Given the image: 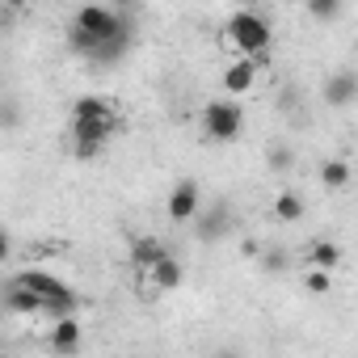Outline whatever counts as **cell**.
Here are the masks:
<instances>
[{
	"label": "cell",
	"mask_w": 358,
	"mask_h": 358,
	"mask_svg": "<svg viewBox=\"0 0 358 358\" xmlns=\"http://www.w3.org/2000/svg\"><path fill=\"white\" fill-rule=\"evenodd\" d=\"M72 47L89 59V64H118L131 47V22L122 9L110 5H85L72 17Z\"/></svg>",
	"instance_id": "6da1fadb"
},
{
	"label": "cell",
	"mask_w": 358,
	"mask_h": 358,
	"mask_svg": "<svg viewBox=\"0 0 358 358\" xmlns=\"http://www.w3.org/2000/svg\"><path fill=\"white\" fill-rule=\"evenodd\" d=\"M118 131H122V114L114 110L110 97H80L72 106V139L80 160H93Z\"/></svg>",
	"instance_id": "7a4b0ae2"
},
{
	"label": "cell",
	"mask_w": 358,
	"mask_h": 358,
	"mask_svg": "<svg viewBox=\"0 0 358 358\" xmlns=\"http://www.w3.org/2000/svg\"><path fill=\"white\" fill-rule=\"evenodd\" d=\"M224 34L245 51V59H253L257 68L266 64V51H270V43H274V26H270L266 13H257V9H236V13L228 17Z\"/></svg>",
	"instance_id": "3957f363"
},
{
	"label": "cell",
	"mask_w": 358,
	"mask_h": 358,
	"mask_svg": "<svg viewBox=\"0 0 358 358\" xmlns=\"http://www.w3.org/2000/svg\"><path fill=\"white\" fill-rule=\"evenodd\" d=\"M22 291H30L34 299H38V308L55 320V316H76V291L64 282V278H55V274H47V270H22L17 278H13Z\"/></svg>",
	"instance_id": "277c9868"
},
{
	"label": "cell",
	"mask_w": 358,
	"mask_h": 358,
	"mask_svg": "<svg viewBox=\"0 0 358 358\" xmlns=\"http://www.w3.org/2000/svg\"><path fill=\"white\" fill-rule=\"evenodd\" d=\"M241 131H245V110L236 106V101H207L203 106V135L207 139H215V143H232V139H241Z\"/></svg>",
	"instance_id": "5b68a950"
},
{
	"label": "cell",
	"mask_w": 358,
	"mask_h": 358,
	"mask_svg": "<svg viewBox=\"0 0 358 358\" xmlns=\"http://www.w3.org/2000/svg\"><path fill=\"white\" fill-rule=\"evenodd\" d=\"M164 211H169V220H173V224H190V220L203 211V186L194 182V177H182V182L169 190Z\"/></svg>",
	"instance_id": "8992f818"
},
{
	"label": "cell",
	"mask_w": 358,
	"mask_h": 358,
	"mask_svg": "<svg viewBox=\"0 0 358 358\" xmlns=\"http://www.w3.org/2000/svg\"><path fill=\"white\" fill-rule=\"evenodd\" d=\"M190 224H194V232H199L203 245H215V241H224L232 232V207L228 203H215L211 211H199Z\"/></svg>",
	"instance_id": "52a82bcc"
},
{
	"label": "cell",
	"mask_w": 358,
	"mask_h": 358,
	"mask_svg": "<svg viewBox=\"0 0 358 358\" xmlns=\"http://www.w3.org/2000/svg\"><path fill=\"white\" fill-rule=\"evenodd\" d=\"M80 341H85V329H80L76 316H55V320H51V329H47V345H51L55 354H76Z\"/></svg>",
	"instance_id": "ba28073f"
},
{
	"label": "cell",
	"mask_w": 358,
	"mask_h": 358,
	"mask_svg": "<svg viewBox=\"0 0 358 358\" xmlns=\"http://www.w3.org/2000/svg\"><path fill=\"white\" fill-rule=\"evenodd\" d=\"M354 97H358V76H354L350 68H341V72H333V76L324 80V101H329L333 110L354 106Z\"/></svg>",
	"instance_id": "9c48e42d"
},
{
	"label": "cell",
	"mask_w": 358,
	"mask_h": 358,
	"mask_svg": "<svg viewBox=\"0 0 358 358\" xmlns=\"http://www.w3.org/2000/svg\"><path fill=\"white\" fill-rule=\"evenodd\" d=\"M253 85H257V64L253 59H241V64L224 68V97H245Z\"/></svg>",
	"instance_id": "30bf717a"
},
{
	"label": "cell",
	"mask_w": 358,
	"mask_h": 358,
	"mask_svg": "<svg viewBox=\"0 0 358 358\" xmlns=\"http://www.w3.org/2000/svg\"><path fill=\"white\" fill-rule=\"evenodd\" d=\"M164 253H169V245L156 241V236H135V241H131V266H135L139 274H148Z\"/></svg>",
	"instance_id": "8fae6325"
},
{
	"label": "cell",
	"mask_w": 358,
	"mask_h": 358,
	"mask_svg": "<svg viewBox=\"0 0 358 358\" xmlns=\"http://www.w3.org/2000/svg\"><path fill=\"white\" fill-rule=\"evenodd\" d=\"M148 278H152L156 291H177V287H182V278H186V270H182V262H177L173 253H164V257L148 270Z\"/></svg>",
	"instance_id": "7c38bea8"
},
{
	"label": "cell",
	"mask_w": 358,
	"mask_h": 358,
	"mask_svg": "<svg viewBox=\"0 0 358 358\" xmlns=\"http://www.w3.org/2000/svg\"><path fill=\"white\" fill-rule=\"evenodd\" d=\"M308 270H324V274H333L337 266H341V249L333 245V241H312L308 245Z\"/></svg>",
	"instance_id": "4fadbf2b"
},
{
	"label": "cell",
	"mask_w": 358,
	"mask_h": 358,
	"mask_svg": "<svg viewBox=\"0 0 358 358\" xmlns=\"http://www.w3.org/2000/svg\"><path fill=\"white\" fill-rule=\"evenodd\" d=\"M350 177H354V169H350L345 156H329V160L320 164V182H324V190H341V186H350Z\"/></svg>",
	"instance_id": "5bb4252c"
},
{
	"label": "cell",
	"mask_w": 358,
	"mask_h": 358,
	"mask_svg": "<svg viewBox=\"0 0 358 358\" xmlns=\"http://www.w3.org/2000/svg\"><path fill=\"white\" fill-rule=\"evenodd\" d=\"M303 211H308V203H303V194H299V190H282V194L274 199V215H278L282 224H299V220H303Z\"/></svg>",
	"instance_id": "9a60e30c"
},
{
	"label": "cell",
	"mask_w": 358,
	"mask_h": 358,
	"mask_svg": "<svg viewBox=\"0 0 358 358\" xmlns=\"http://www.w3.org/2000/svg\"><path fill=\"white\" fill-rule=\"evenodd\" d=\"M5 308H9V312H26V316L43 312V308H38V299H34L30 291H22L17 282H9V287H5Z\"/></svg>",
	"instance_id": "2e32d148"
},
{
	"label": "cell",
	"mask_w": 358,
	"mask_h": 358,
	"mask_svg": "<svg viewBox=\"0 0 358 358\" xmlns=\"http://www.w3.org/2000/svg\"><path fill=\"white\" fill-rule=\"evenodd\" d=\"M262 270H266V274L291 270V253H287V249H262Z\"/></svg>",
	"instance_id": "e0dca14e"
},
{
	"label": "cell",
	"mask_w": 358,
	"mask_h": 358,
	"mask_svg": "<svg viewBox=\"0 0 358 358\" xmlns=\"http://www.w3.org/2000/svg\"><path fill=\"white\" fill-rule=\"evenodd\" d=\"M291 164H295V148H291V143H274V148H270V169H274V173H287Z\"/></svg>",
	"instance_id": "ac0fdd59"
},
{
	"label": "cell",
	"mask_w": 358,
	"mask_h": 358,
	"mask_svg": "<svg viewBox=\"0 0 358 358\" xmlns=\"http://www.w3.org/2000/svg\"><path fill=\"white\" fill-rule=\"evenodd\" d=\"M303 287H308L312 295H329V291H333V274H324V270H308V274H303Z\"/></svg>",
	"instance_id": "d6986e66"
},
{
	"label": "cell",
	"mask_w": 358,
	"mask_h": 358,
	"mask_svg": "<svg viewBox=\"0 0 358 358\" xmlns=\"http://www.w3.org/2000/svg\"><path fill=\"white\" fill-rule=\"evenodd\" d=\"M308 13H312V17H320V22H333V17L341 13V0H312Z\"/></svg>",
	"instance_id": "ffe728a7"
},
{
	"label": "cell",
	"mask_w": 358,
	"mask_h": 358,
	"mask_svg": "<svg viewBox=\"0 0 358 358\" xmlns=\"http://www.w3.org/2000/svg\"><path fill=\"white\" fill-rule=\"evenodd\" d=\"M22 122V114H17V106L5 97V101H0V127H17Z\"/></svg>",
	"instance_id": "44dd1931"
},
{
	"label": "cell",
	"mask_w": 358,
	"mask_h": 358,
	"mask_svg": "<svg viewBox=\"0 0 358 358\" xmlns=\"http://www.w3.org/2000/svg\"><path fill=\"white\" fill-rule=\"evenodd\" d=\"M13 257V236H9V228H0V262H9Z\"/></svg>",
	"instance_id": "7402d4cb"
},
{
	"label": "cell",
	"mask_w": 358,
	"mask_h": 358,
	"mask_svg": "<svg viewBox=\"0 0 358 358\" xmlns=\"http://www.w3.org/2000/svg\"><path fill=\"white\" fill-rule=\"evenodd\" d=\"M211 358H241V354H236V350H215Z\"/></svg>",
	"instance_id": "603a6c76"
}]
</instances>
